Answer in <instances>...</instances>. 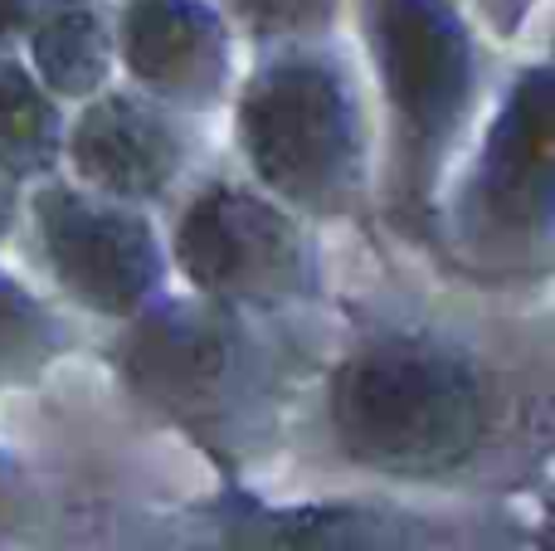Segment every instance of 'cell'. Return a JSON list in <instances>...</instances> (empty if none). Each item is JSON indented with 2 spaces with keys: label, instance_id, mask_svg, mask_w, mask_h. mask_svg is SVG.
I'll return each mask as SVG.
<instances>
[{
  "label": "cell",
  "instance_id": "obj_6",
  "mask_svg": "<svg viewBox=\"0 0 555 551\" xmlns=\"http://www.w3.org/2000/svg\"><path fill=\"white\" fill-rule=\"evenodd\" d=\"M307 215L259 181L210 176L181 201L171 264L185 289L249 308H312L326 293L322 254Z\"/></svg>",
  "mask_w": 555,
  "mask_h": 551
},
{
  "label": "cell",
  "instance_id": "obj_14",
  "mask_svg": "<svg viewBox=\"0 0 555 551\" xmlns=\"http://www.w3.org/2000/svg\"><path fill=\"white\" fill-rule=\"evenodd\" d=\"M254 49L278 44H312L341 25L346 0H220Z\"/></svg>",
  "mask_w": 555,
  "mask_h": 551
},
{
  "label": "cell",
  "instance_id": "obj_17",
  "mask_svg": "<svg viewBox=\"0 0 555 551\" xmlns=\"http://www.w3.org/2000/svg\"><path fill=\"white\" fill-rule=\"evenodd\" d=\"M20 215H25V195H20V181H10V176L0 171V240H10V234H15Z\"/></svg>",
  "mask_w": 555,
  "mask_h": 551
},
{
  "label": "cell",
  "instance_id": "obj_12",
  "mask_svg": "<svg viewBox=\"0 0 555 551\" xmlns=\"http://www.w3.org/2000/svg\"><path fill=\"white\" fill-rule=\"evenodd\" d=\"M68 152L64 98L20 54L0 49V171L10 181H49Z\"/></svg>",
  "mask_w": 555,
  "mask_h": 551
},
{
  "label": "cell",
  "instance_id": "obj_5",
  "mask_svg": "<svg viewBox=\"0 0 555 551\" xmlns=\"http://www.w3.org/2000/svg\"><path fill=\"white\" fill-rule=\"evenodd\" d=\"M443 240L468 269H531L555 240V64H531L492 113L443 201Z\"/></svg>",
  "mask_w": 555,
  "mask_h": 551
},
{
  "label": "cell",
  "instance_id": "obj_16",
  "mask_svg": "<svg viewBox=\"0 0 555 551\" xmlns=\"http://www.w3.org/2000/svg\"><path fill=\"white\" fill-rule=\"evenodd\" d=\"M35 0H0V49H10L15 39H25Z\"/></svg>",
  "mask_w": 555,
  "mask_h": 551
},
{
  "label": "cell",
  "instance_id": "obj_8",
  "mask_svg": "<svg viewBox=\"0 0 555 551\" xmlns=\"http://www.w3.org/2000/svg\"><path fill=\"white\" fill-rule=\"evenodd\" d=\"M195 142L181 107L142 88H103L68 123V171L74 181L127 205H162L191 176Z\"/></svg>",
  "mask_w": 555,
  "mask_h": 551
},
{
  "label": "cell",
  "instance_id": "obj_18",
  "mask_svg": "<svg viewBox=\"0 0 555 551\" xmlns=\"http://www.w3.org/2000/svg\"><path fill=\"white\" fill-rule=\"evenodd\" d=\"M478 5H482V15H488L492 25L512 29V25H517V15L527 10V0H478Z\"/></svg>",
  "mask_w": 555,
  "mask_h": 551
},
{
  "label": "cell",
  "instance_id": "obj_7",
  "mask_svg": "<svg viewBox=\"0 0 555 551\" xmlns=\"http://www.w3.org/2000/svg\"><path fill=\"white\" fill-rule=\"evenodd\" d=\"M29 230L54 289L74 308L107 322L146 312L166 289L171 249L146 220V205H127L83 181L49 176L29 195Z\"/></svg>",
  "mask_w": 555,
  "mask_h": 551
},
{
  "label": "cell",
  "instance_id": "obj_9",
  "mask_svg": "<svg viewBox=\"0 0 555 551\" xmlns=\"http://www.w3.org/2000/svg\"><path fill=\"white\" fill-rule=\"evenodd\" d=\"M117 64L142 93L215 113L234 88V20L210 0H122Z\"/></svg>",
  "mask_w": 555,
  "mask_h": 551
},
{
  "label": "cell",
  "instance_id": "obj_13",
  "mask_svg": "<svg viewBox=\"0 0 555 551\" xmlns=\"http://www.w3.org/2000/svg\"><path fill=\"white\" fill-rule=\"evenodd\" d=\"M74 342V322L0 264V390L44 381Z\"/></svg>",
  "mask_w": 555,
  "mask_h": 551
},
{
  "label": "cell",
  "instance_id": "obj_1",
  "mask_svg": "<svg viewBox=\"0 0 555 551\" xmlns=\"http://www.w3.org/2000/svg\"><path fill=\"white\" fill-rule=\"evenodd\" d=\"M283 312L195 289L191 298H156L122 322L113 371L146 415L244 474L278 449L317 367V347Z\"/></svg>",
  "mask_w": 555,
  "mask_h": 551
},
{
  "label": "cell",
  "instance_id": "obj_15",
  "mask_svg": "<svg viewBox=\"0 0 555 551\" xmlns=\"http://www.w3.org/2000/svg\"><path fill=\"white\" fill-rule=\"evenodd\" d=\"M35 527V488L15 454L0 449V542H15Z\"/></svg>",
  "mask_w": 555,
  "mask_h": 551
},
{
  "label": "cell",
  "instance_id": "obj_10",
  "mask_svg": "<svg viewBox=\"0 0 555 551\" xmlns=\"http://www.w3.org/2000/svg\"><path fill=\"white\" fill-rule=\"evenodd\" d=\"M210 533L234 547H375L410 542L420 527L400 513L361 503H259L249 494H220L201 508Z\"/></svg>",
  "mask_w": 555,
  "mask_h": 551
},
{
  "label": "cell",
  "instance_id": "obj_4",
  "mask_svg": "<svg viewBox=\"0 0 555 551\" xmlns=\"http://www.w3.org/2000/svg\"><path fill=\"white\" fill-rule=\"evenodd\" d=\"M234 146L244 171L307 220L361 225L380 195L361 84L326 39L259 49L234 98Z\"/></svg>",
  "mask_w": 555,
  "mask_h": 551
},
{
  "label": "cell",
  "instance_id": "obj_2",
  "mask_svg": "<svg viewBox=\"0 0 555 551\" xmlns=\"http://www.w3.org/2000/svg\"><path fill=\"white\" fill-rule=\"evenodd\" d=\"M326 449L385 484H449L478 464L498 386L468 342L414 318H356L317 376Z\"/></svg>",
  "mask_w": 555,
  "mask_h": 551
},
{
  "label": "cell",
  "instance_id": "obj_11",
  "mask_svg": "<svg viewBox=\"0 0 555 551\" xmlns=\"http://www.w3.org/2000/svg\"><path fill=\"white\" fill-rule=\"evenodd\" d=\"M25 49L35 74L64 103H88L113 84L117 15L107 0H35Z\"/></svg>",
  "mask_w": 555,
  "mask_h": 551
},
{
  "label": "cell",
  "instance_id": "obj_3",
  "mask_svg": "<svg viewBox=\"0 0 555 551\" xmlns=\"http://www.w3.org/2000/svg\"><path fill=\"white\" fill-rule=\"evenodd\" d=\"M380 84V210L414 244L443 240V176L478 103V44L453 0H356Z\"/></svg>",
  "mask_w": 555,
  "mask_h": 551
}]
</instances>
